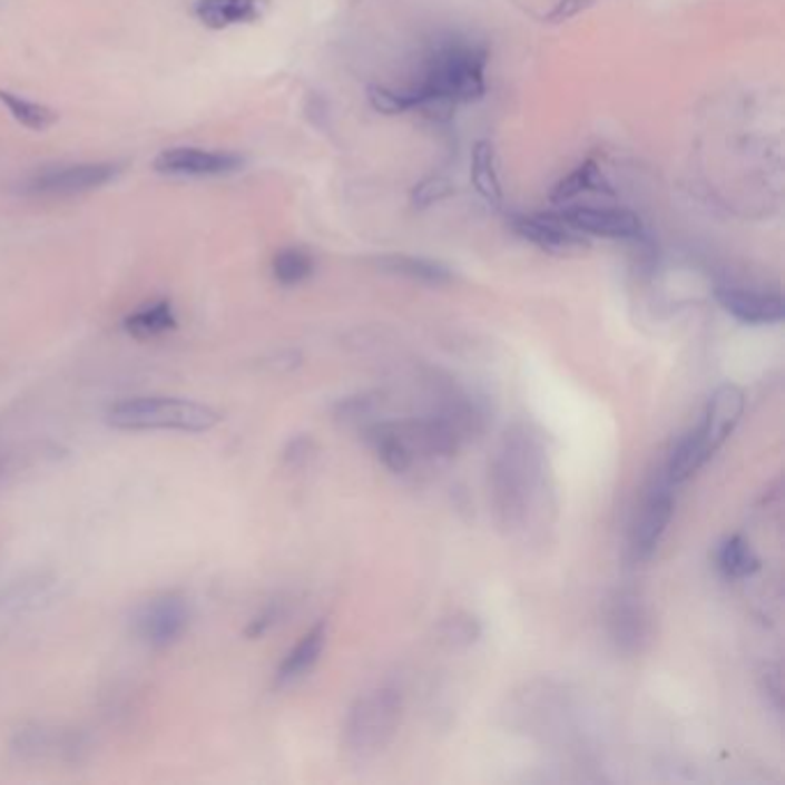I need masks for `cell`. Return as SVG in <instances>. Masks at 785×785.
I'll return each mask as SVG.
<instances>
[{"label":"cell","instance_id":"cell-1","mask_svg":"<svg viewBox=\"0 0 785 785\" xmlns=\"http://www.w3.org/2000/svg\"><path fill=\"white\" fill-rule=\"evenodd\" d=\"M546 482V450L532 426L511 424L489 463V491L495 523L502 532L526 528Z\"/></svg>","mask_w":785,"mask_h":785},{"label":"cell","instance_id":"cell-2","mask_svg":"<svg viewBox=\"0 0 785 785\" xmlns=\"http://www.w3.org/2000/svg\"><path fill=\"white\" fill-rule=\"evenodd\" d=\"M487 92V49L468 40L440 45L426 62L415 88L399 90L403 111L438 105V101H474Z\"/></svg>","mask_w":785,"mask_h":785},{"label":"cell","instance_id":"cell-3","mask_svg":"<svg viewBox=\"0 0 785 785\" xmlns=\"http://www.w3.org/2000/svg\"><path fill=\"white\" fill-rule=\"evenodd\" d=\"M118 431H176L206 433L219 424L215 408L183 396H127L111 403L105 413Z\"/></svg>","mask_w":785,"mask_h":785},{"label":"cell","instance_id":"cell-4","mask_svg":"<svg viewBox=\"0 0 785 785\" xmlns=\"http://www.w3.org/2000/svg\"><path fill=\"white\" fill-rule=\"evenodd\" d=\"M401 714L403 698L396 689H373L357 698L344 724L346 754L357 763L383 754L396 737Z\"/></svg>","mask_w":785,"mask_h":785},{"label":"cell","instance_id":"cell-5","mask_svg":"<svg viewBox=\"0 0 785 785\" xmlns=\"http://www.w3.org/2000/svg\"><path fill=\"white\" fill-rule=\"evenodd\" d=\"M122 174L118 161H70L42 166L23 180L21 192L36 198H72L107 187Z\"/></svg>","mask_w":785,"mask_h":785},{"label":"cell","instance_id":"cell-6","mask_svg":"<svg viewBox=\"0 0 785 785\" xmlns=\"http://www.w3.org/2000/svg\"><path fill=\"white\" fill-rule=\"evenodd\" d=\"M668 474L652 477L650 484L645 487L638 509L634 511V521L629 528V551L634 560L645 562L650 560L673 521L675 514V493Z\"/></svg>","mask_w":785,"mask_h":785},{"label":"cell","instance_id":"cell-7","mask_svg":"<svg viewBox=\"0 0 785 785\" xmlns=\"http://www.w3.org/2000/svg\"><path fill=\"white\" fill-rule=\"evenodd\" d=\"M189 604L180 595H159L148 599L136 608L131 618L134 636L153 650H164V647L180 640V636L189 627Z\"/></svg>","mask_w":785,"mask_h":785},{"label":"cell","instance_id":"cell-8","mask_svg":"<svg viewBox=\"0 0 785 785\" xmlns=\"http://www.w3.org/2000/svg\"><path fill=\"white\" fill-rule=\"evenodd\" d=\"M245 166V157L230 150H210L196 146H174L161 150L153 168L170 178H222L237 174Z\"/></svg>","mask_w":785,"mask_h":785},{"label":"cell","instance_id":"cell-9","mask_svg":"<svg viewBox=\"0 0 785 785\" xmlns=\"http://www.w3.org/2000/svg\"><path fill=\"white\" fill-rule=\"evenodd\" d=\"M558 217L580 235L608 237V241L638 243L645 237L642 219L625 208H592V206H565Z\"/></svg>","mask_w":785,"mask_h":785},{"label":"cell","instance_id":"cell-10","mask_svg":"<svg viewBox=\"0 0 785 785\" xmlns=\"http://www.w3.org/2000/svg\"><path fill=\"white\" fill-rule=\"evenodd\" d=\"M714 295L716 302L724 306V312L744 325H774L785 318V304L776 291L719 286Z\"/></svg>","mask_w":785,"mask_h":785},{"label":"cell","instance_id":"cell-11","mask_svg":"<svg viewBox=\"0 0 785 785\" xmlns=\"http://www.w3.org/2000/svg\"><path fill=\"white\" fill-rule=\"evenodd\" d=\"M606 625L610 640L616 642L620 652L636 655L642 650L647 640V612L634 590L622 588L612 595L606 612Z\"/></svg>","mask_w":785,"mask_h":785},{"label":"cell","instance_id":"cell-12","mask_svg":"<svg viewBox=\"0 0 785 785\" xmlns=\"http://www.w3.org/2000/svg\"><path fill=\"white\" fill-rule=\"evenodd\" d=\"M509 224L519 237L549 254H573L588 247L586 237L558 215H517Z\"/></svg>","mask_w":785,"mask_h":785},{"label":"cell","instance_id":"cell-13","mask_svg":"<svg viewBox=\"0 0 785 785\" xmlns=\"http://www.w3.org/2000/svg\"><path fill=\"white\" fill-rule=\"evenodd\" d=\"M744 408H746V396H744L742 387L730 385V383L716 387V392L712 394V399L707 403L705 418L698 424L712 454L730 438V433L735 431V426L739 424V420L744 415Z\"/></svg>","mask_w":785,"mask_h":785},{"label":"cell","instance_id":"cell-14","mask_svg":"<svg viewBox=\"0 0 785 785\" xmlns=\"http://www.w3.org/2000/svg\"><path fill=\"white\" fill-rule=\"evenodd\" d=\"M269 8V0H194V19L210 30H226L233 26H247Z\"/></svg>","mask_w":785,"mask_h":785},{"label":"cell","instance_id":"cell-15","mask_svg":"<svg viewBox=\"0 0 785 785\" xmlns=\"http://www.w3.org/2000/svg\"><path fill=\"white\" fill-rule=\"evenodd\" d=\"M325 636H327V627L325 622H318L300 638V642L284 657V661L277 668V685H291V681L304 677L318 664L325 647Z\"/></svg>","mask_w":785,"mask_h":785},{"label":"cell","instance_id":"cell-16","mask_svg":"<svg viewBox=\"0 0 785 785\" xmlns=\"http://www.w3.org/2000/svg\"><path fill=\"white\" fill-rule=\"evenodd\" d=\"M14 748L23 756H36V758H58L67 754H79L81 744L75 735H67L56 728H45V726H32L23 728L17 735Z\"/></svg>","mask_w":785,"mask_h":785},{"label":"cell","instance_id":"cell-17","mask_svg":"<svg viewBox=\"0 0 785 785\" xmlns=\"http://www.w3.org/2000/svg\"><path fill=\"white\" fill-rule=\"evenodd\" d=\"M178 314L170 300H155L125 316L122 327L134 338H155L170 330H176Z\"/></svg>","mask_w":785,"mask_h":785},{"label":"cell","instance_id":"cell-18","mask_svg":"<svg viewBox=\"0 0 785 785\" xmlns=\"http://www.w3.org/2000/svg\"><path fill=\"white\" fill-rule=\"evenodd\" d=\"M709 459H712V450L707 448V442H705L700 429L696 426L687 435H681L679 442L675 445V450H673V454L668 459V465H666L668 480L673 484L687 482L689 477H694Z\"/></svg>","mask_w":785,"mask_h":785},{"label":"cell","instance_id":"cell-19","mask_svg":"<svg viewBox=\"0 0 785 785\" xmlns=\"http://www.w3.org/2000/svg\"><path fill=\"white\" fill-rule=\"evenodd\" d=\"M383 272H390V275H399V277H408L413 282H422V284H448L452 282V269L448 265H442L438 261L431 258H420V256H408V254H390V256H381L375 261Z\"/></svg>","mask_w":785,"mask_h":785},{"label":"cell","instance_id":"cell-20","mask_svg":"<svg viewBox=\"0 0 785 785\" xmlns=\"http://www.w3.org/2000/svg\"><path fill=\"white\" fill-rule=\"evenodd\" d=\"M590 192H599V194L612 192L610 185L604 180L599 166L592 159L578 164L569 176H565L553 187L549 200L553 203V206H569V203H573L576 198H580L583 194H590Z\"/></svg>","mask_w":785,"mask_h":785},{"label":"cell","instance_id":"cell-21","mask_svg":"<svg viewBox=\"0 0 785 785\" xmlns=\"http://www.w3.org/2000/svg\"><path fill=\"white\" fill-rule=\"evenodd\" d=\"M383 403H385V392H379V390L346 396L334 405V422L346 429H353V426L366 429L369 424L379 422L375 415L381 413Z\"/></svg>","mask_w":785,"mask_h":785},{"label":"cell","instance_id":"cell-22","mask_svg":"<svg viewBox=\"0 0 785 785\" xmlns=\"http://www.w3.org/2000/svg\"><path fill=\"white\" fill-rule=\"evenodd\" d=\"M472 185L493 206L502 203V183L498 176L495 148L491 141H477L472 148Z\"/></svg>","mask_w":785,"mask_h":785},{"label":"cell","instance_id":"cell-23","mask_svg":"<svg viewBox=\"0 0 785 785\" xmlns=\"http://www.w3.org/2000/svg\"><path fill=\"white\" fill-rule=\"evenodd\" d=\"M0 105L6 107V111L19 125H23L26 129H32V131H45L58 122V114L51 107L42 105V101H38V99H28V97L12 92V90H6V88H0Z\"/></svg>","mask_w":785,"mask_h":785},{"label":"cell","instance_id":"cell-24","mask_svg":"<svg viewBox=\"0 0 785 785\" xmlns=\"http://www.w3.org/2000/svg\"><path fill=\"white\" fill-rule=\"evenodd\" d=\"M716 560H719V569L728 578H748L761 569V558L756 556L754 549H750V543L742 534L728 537L722 543Z\"/></svg>","mask_w":785,"mask_h":785},{"label":"cell","instance_id":"cell-25","mask_svg":"<svg viewBox=\"0 0 785 785\" xmlns=\"http://www.w3.org/2000/svg\"><path fill=\"white\" fill-rule=\"evenodd\" d=\"M312 275H314V258L310 252H304L300 247H284L282 252L275 254V258H272V277L286 288L304 284Z\"/></svg>","mask_w":785,"mask_h":785},{"label":"cell","instance_id":"cell-26","mask_svg":"<svg viewBox=\"0 0 785 785\" xmlns=\"http://www.w3.org/2000/svg\"><path fill=\"white\" fill-rule=\"evenodd\" d=\"M438 636H440V642L450 647V650H465V647L480 640L482 627L474 616H470V612H454V616L440 622Z\"/></svg>","mask_w":785,"mask_h":785},{"label":"cell","instance_id":"cell-27","mask_svg":"<svg viewBox=\"0 0 785 785\" xmlns=\"http://www.w3.org/2000/svg\"><path fill=\"white\" fill-rule=\"evenodd\" d=\"M452 194V183L442 176H431L422 180L415 192H413V203L415 208H429L433 203L448 198Z\"/></svg>","mask_w":785,"mask_h":785},{"label":"cell","instance_id":"cell-28","mask_svg":"<svg viewBox=\"0 0 785 785\" xmlns=\"http://www.w3.org/2000/svg\"><path fill=\"white\" fill-rule=\"evenodd\" d=\"M314 457H316V442L310 435H295L284 448V463L293 470H302L304 465H310Z\"/></svg>","mask_w":785,"mask_h":785},{"label":"cell","instance_id":"cell-29","mask_svg":"<svg viewBox=\"0 0 785 785\" xmlns=\"http://www.w3.org/2000/svg\"><path fill=\"white\" fill-rule=\"evenodd\" d=\"M761 681H763V691L767 694L772 705L776 709H781V705H783V673H781V666L778 664H767L765 670L761 673Z\"/></svg>","mask_w":785,"mask_h":785},{"label":"cell","instance_id":"cell-30","mask_svg":"<svg viewBox=\"0 0 785 785\" xmlns=\"http://www.w3.org/2000/svg\"><path fill=\"white\" fill-rule=\"evenodd\" d=\"M592 6V0H558L556 8L549 12V19L551 23H562V21H569L573 17H578L583 10H588Z\"/></svg>","mask_w":785,"mask_h":785},{"label":"cell","instance_id":"cell-31","mask_svg":"<svg viewBox=\"0 0 785 785\" xmlns=\"http://www.w3.org/2000/svg\"><path fill=\"white\" fill-rule=\"evenodd\" d=\"M277 618H279V608L277 606H269V608H265L263 612H261V616L258 618H254L252 620V625L247 627V636L249 638H258V636H263L272 625H275L277 622Z\"/></svg>","mask_w":785,"mask_h":785}]
</instances>
